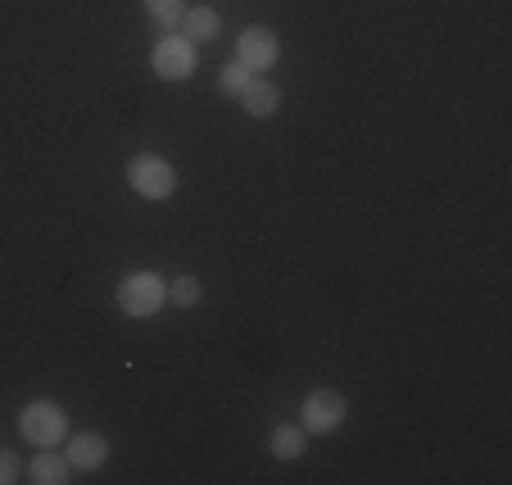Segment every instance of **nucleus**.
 Listing matches in <instances>:
<instances>
[{"label": "nucleus", "instance_id": "f8f14e48", "mask_svg": "<svg viewBox=\"0 0 512 485\" xmlns=\"http://www.w3.org/2000/svg\"><path fill=\"white\" fill-rule=\"evenodd\" d=\"M254 78H259V73H250L241 59H232V64H223V73H218V91H223L227 100H241Z\"/></svg>", "mask_w": 512, "mask_h": 485}, {"label": "nucleus", "instance_id": "423d86ee", "mask_svg": "<svg viewBox=\"0 0 512 485\" xmlns=\"http://www.w3.org/2000/svg\"><path fill=\"white\" fill-rule=\"evenodd\" d=\"M236 59H241L250 73H268L281 59V37L272 28H263V23H254V28H245L241 37H236Z\"/></svg>", "mask_w": 512, "mask_h": 485}, {"label": "nucleus", "instance_id": "f257e3e1", "mask_svg": "<svg viewBox=\"0 0 512 485\" xmlns=\"http://www.w3.org/2000/svg\"><path fill=\"white\" fill-rule=\"evenodd\" d=\"M68 431H73V422H68V408L64 404H55V399H32V404H23L19 436L28 440V445L59 449L68 440Z\"/></svg>", "mask_w": 512, "mask_h": 485}, {"label": "nucleus", "instance_id": "1a4fd4ad", "mask_svg": "<svg viewBox=\"0 0 512 485\" xmlns=\"http://www.w3.org/2000/svg\"><path fill=\"white\" fill-rule=\"evenodd\" d=\"M182 37H191L195 46L200 41H218L223 37V14L218 10H209V5H186V14H182Z\"/></svg>", "mask_w": 512, "mask_h": 485}, {"label": "nucleus", "instance_id": "39448f33", "mask_svg": "<svg viewBox=\"0 0 512 485\" xmlns=\"http://www.w3.org/2000/svg\"><path fill=\"white\" fill-rule=\"evenodd\" d=\"M349 418V404L340 390H313L309 399L300 404V427L309 431V436H331V431H340V422Z\"/></svg>", "mask_w": 512, "mask_h": 485}, {"label": "nucleus", "instance_id": "0eeeda50", "mask_svg": "<svg viewBox=\"0 0 512 485\" xmlns=\"http://www.w3.org/2000/svg\"><path fill=\"white\" fill-rule=\"evenodd\" d=\"M64 458H68V467L73 472H100V467L109 463V440L100 436V431H68V440H64Z\"/></svg>", "mask_w": 512, "mask_h": 485}, {"label": "nucleus", "instance_id": "7ed1b4c3", "mask_svg": "<svg viewBox=\"0 0 512 485\" xmlns=\"http://www.w3.org/2000/svg\"><path fill=\"white\" fill-rule=\"evenodd\" d=\"M127 186H132L141 200L159 204L177 191V168L168 164L164 155H155V150H141V155L127 159Z\"/></svg>", "mask_w": 512, "mask_h": 485}, {"label": "nucleus", "instance_id": "6e6552de", "mask_svg": "<svg viewBox=\"0 0 512 485\" xmlns=\"http://www.w3.org/2000/svg\"><path fill=\"white\" fill-rule=\"evenodd\" d=\"M23 476H28L32 485H68L73 481V467H68V458L55 454V449H37V458L23 467Z\"/></svg>", "mask_w": 512, "mask_h": 485}, {"label": "nucleus", "instance_id": "ddd939ff", "mask_svg": "<svg viewBox=\"0 0 512 485\" xmlns=\"http://www.w3.org/2000/svg\"><path fill=\"white\" fill-rule=\"evenodd\" d=\"M145 14L159 23V32H177L186 14V0H145Z\"/></svg>", "mask_w": 512, "mask_h": 485}, {"label": "nucleus", "instance_id": "9d476101", "mask_svg": "<svg viewBox=\"0 0 512 485\" xmlns=\"http://www.w3.org/2000/svg\"><path fill=\"white\" fill-rule=\"evenodd\" d=\"M241 109L250 118H272L281 109V91L272 87L268 78H254L250 87H245V96H241Z\"/></svg>", "mask_w": 512, "mask_h": 485}, {"label": "nucleus", "instance_id": "4468645a", "mask_svg": "<svg viewBox=\"0 0 512 485\" xmlns=\"http://www.w3.org/2000/svg\"><path fill=\"white\" fill-rule=\"evenodd\" d=\"M204 300V286H200V277H177V282H168V304H177V309H195V304Z\"/></svg>", "mask_w": 512, "mask_h": 485}, {"label": "nucleus", "instance_id": "9b49d317", "mask_svg": "<svg viewBox=\"0 0 512 485\" xmlns=\"http://www.w3.org/2000/svg\"><path fill=\"white\" fill-rule=\"evenodd\" d=\"M304 445H309V431L295 427V422H281V427H272V436H268L272 458H281V463H295V458L304 454Z\"/></svg>", "mask_w": 512, "mask_h": 485}, {"label": "nucleus", "instance_id": "2eb2a0df", "mask_svg": "<svg viewBox=\"0 0 512 485\" xmlns=\"http://www.w3.org/2000/svg\"><path fill=\"white\" fill-rule=\"evenodd\" d=\"M19 476H23V463H19V454H14V449H5V445H0V485L19 481Z\"/></svg>", "mask_w": 512, "mask_h": 485}, {"label": "nucleus", "instance_id": "20e7f679", "mask_svg": "<svg viewBox=\"0 0 512 485\" xmlns=\"http://www.w3.org/2000/svg\"><path fill=\"white\" fill-rule=\"evenodd\" d=\"M195 64H200V50H195V41L182 37V32H164V37L155 41V50H150V68H155V78H164V82H186L195 73Z\"/></svg>", "mask_w": 512, "mask_h": 485}, {"label": "nucleus", "instance_id": "f03ea898", "mask_svg": "<svg viewBox=\"0 0 512 485\" xmlns=\"http://www.w3.org/2000/svg\"><path fill=\"white\" fill-rule=\"evenodd\" d=\"M114 300H118V309H123L127 318H155V313L168 304V282L159 277V272H150V268L127 272L123 282H118Z\"/></svg>", "mask_w": 512, "mask_h": 485}]
</instances>
